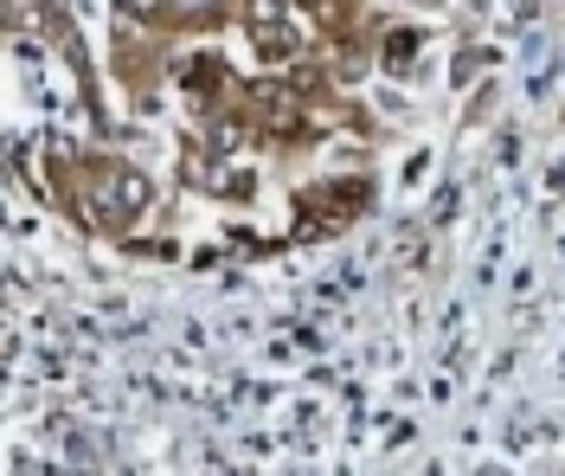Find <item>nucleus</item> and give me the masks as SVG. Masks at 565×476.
<instances>
[{
  "label": "nucleus",
  "mask_w": 565,
  "mask_h": 476,
  "mask_svg": "<svg viewBox=\"0 0 565 476\" xmlns=\"http://www.w3.org/2000/svg\"><path fill=\"white\" fill-rule=\"evenodd\" d=\"M245 27H250V39L264 45V59H289V52H302V33H309L302 0H250Z\"/></svg>",
  "instance_id": "1"
}]
</instances>
